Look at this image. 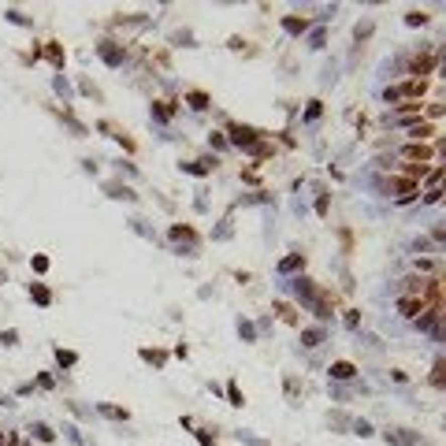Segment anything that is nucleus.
I'll use <instances>...</instances> for the list:
<instances>
[{
  "label": "nucleus",
  "mask_w": 446,
  "mask_h": 446,
  "mask_svg": "<svg viewBox=\"0 0 446 446\" xmlns=\"http://www.w3.org/2000/svg\"><path fill=\"white\" fill-rule=\"evenodd\" d=\"M190 104H194V108H208V97H205V93H190Z\"/></svg>",
  "instance_id": "nucleus-7"
},
{
  "label": "nucleus",
  "mask_w": 446,
  "mask_h": 446,
  "mask_svg": "<svg viewBox=\"0 0 446 446\" xmlns=\"http://www.w3.org/2000/svg\"><path fill=\"white\" fill-rule=\"evenodd\" d=\"M398 309H402L405 316H416V312H424V301L420 298H402V301H398Z\"/></svg>",
  "instance_id": "nucleus-2"
},
{
  "label": "nucleus",
  "mask_w": 446,
  "mask_h": 446,
  "mask_svg": "<svg viewBox=\"0 0 446 446\" xmlns=\"http://www.w3.org/2000/svg\"><path fill=\"white\" fill-rule=\"evenodd\" d=\"M353 372H357V368L349 365V361H335V365H331V376H335V379H349Z\"/></svg>",
  "instance_id": "nucleus-3"
},
{
  "label": "nucleus",
  "mask_w": 446,
  "mask_h": 446,
  "mask_svg": "<svg viewBox=\"0 0 446 446\" xmlns=\"http://www.w3.org/2000/svg\"><path fill=\"white\" fill-rule=\"evenodd\" d=\"M391 186L398 190V197H409V194H413V190H416V186L409 183V179H394V183H391Z\"/></svg>",
  "instance_id": "nucleus-4"
},
{
  "label": "nucleus",
  "mask_w": 446,
  "mask_h": 446,
  "mask_svg": "<svg viewBox=\"0 0 446 446\" xmlns=\"http://www.w3.org/2000/svg\"><path fill=\"white\" fill-rule=\"evenodd\" d=\"M405 156H409V160H428V145H409Z\"/></svg>",
  "instance_id": "nucleus-5"
},
{
  "label": "nucleus",
  "mask_w": 446,
  "mask_h": 446,
  "mask_svg": "<svg viewBox=\"0 0 446 446\" xmlns=\"http://www.w3.org/2000/svg\"><path fill=\"white\" fill-rule=\"evenodd\" d=\"M298 264H301V257H287V260H283V272H290V268H298Z\"/></svg>",
  "instance_id": "nucleus-10"
},
{
  "label": "nucleus",
  "mask_w": 446,
  "mask_h": 446,
  "mask_svg": "<svg viewBox=\"0 0 446 446\" xmlns=\"http://www.w3.org/2000/svg\"><path fill=\"white\" fill-rule=\"evenodd\" d=\"M231 141H234V145L253 149V145H257V130H253V127H238V123H234V127H231Z\"/></svg>",
  "instance_id": "nucleus-1"
},
{
  "label": "nucleus",
  "mask_w": 446,
  "mask_h": 446,
  "mask_svg": "<svg viewBox=\"0 0 446 446\" xmlns=\"http://www.w3.org/2000/svg\"><path fill=\"white\" fill-rule=\"evenodd\" d=\"M320 338H324V335H320V331H305V346H316Z\"/></svg>",
  "instance_id": "nucleus-9"
},
{
  "label": "nucleus",
  "mask_w": 446,
  "mask_h": 446,
  "mask_svg": "<svg viewBox=\"0 0 446 446\" xmlns=\"http://www.w3.org/2000/svg\"><path fill=\"white\" fill-rule=\"evenodd\" d=\"M428 134H435L431 123H416V127H413V138H428Z\"/></svg>",
  "instance_id": "nucleus-6"
},
{
  "label": "nucleus",
  "mask_w": 446,
  "mask_h": 446,
  "mask_svg": "<svg viewBox=\"0 0 446 446\" xmlns=\"http://www.w3.org/2000/svg\"><path fill=\"white\" fill-rule=\"evenodd\" d=\"M428 23V15H420V12H409V26H424Z\"/></svg>",
  "instance_id": "nucleus-8"
}]
</instances>
